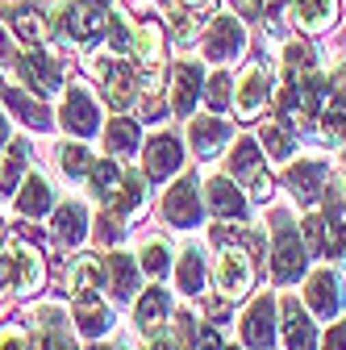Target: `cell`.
I'll return each instance as SVG.
<instances>
[{
	"label": "cell",
	"mask_w": 346,
	"mask_h": 350,
	"mask_svg": "<svg viewBox=\"0 0 346 350\" xmlns=\"http://www.w3.org/2000/svg\"><path fill=\"white\" fill-rule=\"evenodd\" d=\"M196 350H222L217 329H200V334H196Z\"/></svg>",
	"instance_id": "681fc988"
},
{
	"label": "cell",
	"mask_w": 346,
	"mask_h": 350,
	"mask_svg": "<svg viewBox=\"0 0 346 350\" xmlns=\"http://www.w3.org/2000/svg\"><path fill=\"white\" fill-rule=\"evenodd\" d=\"M209 5H213V0H171V9H180V13H192V17H200Z\"/></svg>",
	"instance_id": "c3c4849f"
},
{
	"label": "cell",
	"mask_w": 346,
	"mask_h": 350,
	"mask_svg": "<svg viewBox=\"0 0 346 350\" xmlns=\"http://www.w3.org/2000/svg\"><path fill=\"white\" fill-rule=\"evenodd\" d=\"M204 313H209L213 321H222V317H226V300H204Z\"/></svg>",
	"instance_id": "816d5d0a"
},
{
	"label": "cell",
	"mask_w": 346,
	"mask_h": 350,
	"mask_svg": "<svg viewBox=\"0 0 346 350\" xmlns=\"http://www.w3.org/2000/svg\"><path fill=\"white\" fill-rule=\"evenodd\" d=\"M46 280V267H42V254L25 242V238H9L5 254H0V288L5 292H17V296H29L42 288Z\"/></svg>",
	"instance_id": "6da1fadb"
},
{
	"label": "cell",
	"mask_w": 346,
	"mask_h": 350,
	"mask_svg": "<svg viewBox=\"0 0 346 350\" xmlns=\"http://www.w3.org/2000/svg\"><path fill=\"white\" fill-rule=\"evenodd\" d=\"M217 288H222L226 300L246 296V288H250V254L242 246H222V254H217Z\"/></svg>",
	"instance_id": "8fae6325"
},
{
	"label": "cell",
	"mask_w": 346,
	"mask_h": 350,
	"mask_svg": "<svg viewBox=\"0 0 346 350\" xmlns=\"http://www.w3.org/2000/svg\"><path fill=\"white\" fill-rule=\"evenodd\" d=\"M230 121H217V117H196V121H188V138H192V146H196V154L200 159H213L226 142H230Z\"/></svg>",
	"instance_id": "ac0fdd59"
},
{
	"label": "cell",
	"mask_w": 346,
	"mask_h": 350,
	"mask_svg": "<svg viewBox=\"0 0 346 350\" xmlns=\"http://www.w3.org/2000/svg\"><path fill=\"white\" fill-rule=\"evenodd\" d=\"M96 75H101V88H105V100L113 109H129L138 96V71L134 63H121V59H92L88 63Z\"/></svg>",
	"instance_id": "277c9868"
},
{
	"label": "cell",
	"mask_w": 346,
	"mask_h": 350,
	"mask_svg": "<svg viewBox=\"0 0 346 350\" xmlns=\"http://www.w3.org/2000/svg\"><path fill=\"white\" fill-rule=\"evenodd\" d=\"M234 5H238V17H258V21L276 25L288 9V0H234Z\"/></svg>",
	"instance_id": "74e56055"
},
{
	"label": "cell",
	"mask_w": 346,
	"mask_h": 350,
	"mask_svg": "<svg viewBox=\"0 0 346 350\" xmlns=\"http://www.w3.org/2000/svg\"><path fill=\"white\" fill-rule=\"evenodd\" d=\"M334 13H338V0H292V21L305 33L325 29L334 21Z\"/></svg>",
	"instance_id": "484cf974"
},
{
	"label": "cell",
	"mask_w": 346,
	"mask_h": 350,
	"mask_svg": "<svg viewBox=\"0 0 346 350\" xmlns=\"http://www.w3.org/2000/svg\"><path fill=\"white\" fill-rule=\"evenodd\" d=\"M317 109H321V79H317V71H288L284 92H280L284 121L288 125L309 121V117H317Z\"/></svg>",
	"instance_id": "3957f363"
},
{
	"label": "cell",
	"mask_w": 346,
	"mask_h": 350,
	"mask_svg": "<svg viewBox=\"0 0 346 350\" xmlns=\"http://www.w3.org/2000/svg\"><path fill=\"white\" fill-rule=\"evenodd\" d=\"M167 258H171V250H167L163 242H146V250H142V258H138V267H142L146 275H163V271H167Z\"/></svg>",
	"instance_id": "b9f144b4"
},
{
	"label": "cell",
	"mask_w": 346,
	"mask_h": 350,
	"mask_svg": "<svg viewBox=\"0 0 346 350\" xmlns=\"http://www.w3.org/2000/svg\"><path fill=\"white\" fill-rule=\"evenodd\" d=\"M330 196H334V200H338V208H342V213H346V175H342V184H338V188H334V192H330Z\"/></svg>",
	"instance_id": "f5cc1de1"
},
{
	"label": "cell",
	"mask_w": 346,
	"mask_h": 350,
	"mask_svg": "<svg viewBox=\"0 0 346 350\" xmlns=\"http://www.w3.org/2000/svg\"><path fill=\"white\" fill-rule=\"evenodd\" d=\"M59 167H63V175H71V180H83V175L92 171V154L83 146H59Z\"/></svg>",
	"instance_id": "f35d334b"
},
{
	"label": "cell",
	"mask_w": 346,
	"mask_h": 350,
	"mask_svg": "<svg viewBox=\"0 0 346 350\" xmlns=\"http://www.w3.org/2000/svg\"><path fill=\"white\" fill-rule=\"evenodd\" d=\"M34 329H38V350H75V342L67 338V313L59 304H42L34 313Z\"/></svg>",
	"instance_id": "5bb4252c"
},
{
	"label": "cell",
	"mask_w": 346,
	"mask_h": 350,
	"mask_svg": "<svg viewBox=\"0 0 346 350\" xmlns=\"http://www.w3.org/2000/svg\"><path fill=\"white\" fill-rule=\"evenodd\" d=\"M230 175H234V184H246L254 200H267L271 196V180H267V171H263V154H258V146L250 138H242L230 154Z\"/></svg>",
	"instance_id": "5b68a950"
},
{
	"label": "cell",
	"mask_w": 346,
	"mask_h": 350,
	"mask_svg": "<svg viewBox=\"0 0 346 350\" xmlns=\"http://www.w3.org/2000/svg\"><path fill=\"white\" fill-rule=\"evenodd\" d=\"M163 221L180 226V230H188V226L200 221V192H196L192 175H184V180H176V184L167 188V196H163Z\"/></svg>",
	"instance_id": "9c48e42d"
},
{
	"label": "cell",
	"mask_w": 346,
	"mask_h": 350,
	"mask_svg": "<svg viewBox=\"0 0 346 350\" xmlns=\"http://www.w3.org/2000/svg\"><path fill=\"white\" fill-rule=\"evenodd\" d=\"M109 29V0H75L63 13V33L75 42H92Z\"/></svg>",
	"instance_id": "8992f818"
},
{
	"label": "cell",
	"mask_w": 346,
	"mask_h": 350,
	"mask_svg": "<svg viewBox=\"0 0 346 350\" xmlns=\"http://www.w3.org/2000/svg\"><path fill=\"white\" fill-rule=\"evenodd\" d=\"M5 100H9V109L25 121V125H34V129H46L51 125V113H46V105H38L34 96H25L21 88H5Z\"/></svg>",
	"instance_id": "1f68e13d"
},
{
	"label": "cell",
	"mask_w": 346,
	"mask_h": 350,
	"mask_svg": "<svg viewBox=\"0 0 346 350\" xmlns=\"http://www.w3.org/2000/svg\"><path fill=\"white\" fill-rule=\"evenodd\" d=\"M17 213L21 217H46L51 213V184L42 180V175H29V180L21 184V192H17Z\"/></svg>",
	"instance_id": "f1b7e54d"
},
{
	"label": "cell",
	"mask_w": 346,
	"mask_h": 350,
	"mask_svg": "<svg viewBox=\"0 0 346 350\" xmlns=\"http://www.w3.org/2000/svg\"><path fill=\"white\" fill-rule=\"evenodd\" d=\"M25 163H29V150H25V142H9V154H5V163H0V192H17V180L25 175Z\"/></svg>",
	"instance_id": "e575fe53"
},
{
	"label": "cell",
	"mask_w": 346,
	"mask_h": 350,
	"mask_svg": "<svg viewBox=\"0 0 346 350\" xmlns=\"http://www.w3.org/2000/svg\"><path fill=\"white\" fill-rule=\"evenodd\" d=\"M176 284H180V292H188V296H196V292L204 288V258H200V250H184V254H180Z\"/></svg>",
	"instance_id": "d590c367"
},
{
	"label": "cell",
	"mask_w": 346,
	"mask_h": 350,
	"mask_svg": "<svg viewBox=\"0 0 346 350\" xmlns=\"http://www.w3.org/2000/svg\"><path fill=\"white\" fill-rule=\"evenodd\" d=\"M330 92H334V105H342V109H346V67H338V71H334Z\"/></svg>",
	"instance_id": "bcb514c9"
},
{
	"label": "cell",
	"mask_w": 346,
	"mask_h": 350,
	"mask_svg": "<svg viewBox=\"0 0 346 350\" xmlns=\"http://www.w3.org/2000/svg\"><path fill=\"white\" fill-rule=\"evenodd\" d=\"M271 234H276V246H271V271H276V280L280 284L300 280V271H305V262H309V246H305V238H300V230L292 226L288 213H276Z\"/></svg>",
	"instance_id": "7a4b0ae2"
},
{
	"label": "cell",
	"mask_w": 346,
	"mask_h": 350,
	"mask_svg": "<svg viewBox=\"0 0 346 350\" xmlns=\"http://www.w3.org/2000/svg\"><path fill=\"white\" fill-rule=\"evenodd\" d=\"M159 51H163V29H159V21L142 17L134 25V55H138V63L142 67H155L159 63Z\"/></svg>",
	"instance_id": "f546056e"
},
{
	"label": "cell",
	"mask_w": 346,
	"mask_h": 350,
	"mask_svg": "<svg viewBox=\"0 0 346 350\" xmlns=\"http://www.w3.org/2000/svg\"><path fill=\"white\" fill-rule=\"evenodd\" d=\"M325 175H330V167H325L321 159H305V163L288 167V188H292L300 200H317L321 188H325Z\"/></svg>",
	"instance_id": "44dd1931"
},
{
	"label": "cell",
	"mask_w": 346,
	"mask_h": 350,
	"mask_svg": "<svg viewBox=\"0 0 346 350\" xmlns=\"http://www.w3.org/2000/svg\"><path fill=\"white\" fill-rule=\"evenodd\" d=\"M5 142H9V117L0 113V146H5Z\"/></svg>",
	"instance_id": "db71d44e"
},
{
	"label": "cell",
	"mask_w": 346,
	"mask_h": 350,
	"mask_svg": "<svg viewBox=\"0 0 346 350\" xmlns=\"http://www.w3.org/2000/svg\"><path fill=\"white\" fill-rule=\"evenodd\" d=\"M204 100H209V109H217V113L234 100V92H230V75H226V71H213V75H209V83H204Z\"/></svg>",
	"instance_id": "ab89813d"
},
{
	"label": "cell",
	"mask_w": 346,
	"mask_h": 350,
	"mask_svg": "<svg viewBox=\"0 0 346 350\" xmlns=\"http://www.w3.org/2000/svg\"><path fill=\"white\" fill-rule=\"evenodd\" d=\"M325 350H346V321H334V329L325 334Z\"/></svg>",
	"instance_id": "7dc6e473"
},
{
	"label": "cell",
	"mask_w": 346,
	"mask_h": 350,
	"mask_svg": "<svg viewBox=\"0 0 346 350\" xmlns=\"http://www.w3.org/2000/svg\"><path fill=\"white\" fill-rule=\"evenodd\" d=\"M109 46L113 51H134V21H125L121 13L117 17H109Z\"/></svg>",
	"instance_id": "60d3db41"
},
{
	"label": "cell",
	"mask_w": 346,
	"mask_h": 350,
	"mask_svg": "<svg viewBox=\"0 0 346 350\" xmlns=\"http://www.w3.org/2000/svg\"><path fill=\"white\" fill-rule=\"evenodd\" d=\"M101 271H105V262L96 258H75L71 262V271H67V292L71 300H83V296H101Z\"/></svg>",
	"instance_id": "7402d4cb"
},
{
	"label": "cell",
	"mask_w": 346,
	"mask_h": 350,
	"mask_svg": "<svg viewBox=\"0 0 346 350\" xmlns=\"http://www.w3.org/2000/svg\"><path fill=\"white\" fill-rule=\"evenodd\" d=\"M13 29L29 42V46H34V42H42V38H46V17H42L38 9H29V5H21V9H13Z\"/></svg>",
	"instance_id": "8d00e7d4"
},
{
	"label": "cell",
	"mask_w": 346,
	"mask_h": 350,
	"mask_svg": "<svg viewBox=\"0 0 346 350\" xmlns=\"http://www.w3.org/2000/svg\"><path fill=\"white\" fill-rule=\"evenodd\" d=\"M92 192L109 204L113 196H117V188H121V180H125V171L117 167V159H105V163H92Z\"/></svg>",
	"instance_id": "836d02e7"
},
{
	"label": "cell",
	"mask_w": 346,
	"mask_h": 350,
	"mask_svg": "<svg viewBox=\"0 0 346 350\" xmlns=\"http://www.w3.org/2000/svg\"><path fill=\"white\" fill-rule=\"evenodd\" d=\"M138 142H142V129H138V121H129V117H117L105 129V146H109L113 159H134Z\"/></svg>",
	"instance_id": "83f0119b"
},
{
	"label": "cell",
	"mask_w": 346,
	"mask_h": 350,
	"mask_svg": "<svg viewBox=\"0 0 346 350\" xmlns=\"http://www.w3.org/2000/svg\"><path fill=\"white\" fill-rule=\"evenodd\" d=\"M284 346L288 350H317V334H313V321H309V313L300 309V300L296 296H288L284 300Z\"/></svg>",
	"instance_id": "9a60e30c"
},
{
	"label": "cell",
	"mask_w": 346,
	"mask_h": 350,
	"mask_svg": "<svg viewBox=\"0 0 346 350\" xmlns=\"http://www.w3.org/2000/svg\"><path fill=\"white\" fill-rule=\"evenodd\" d=\"M134 317H138V329H142L146 338L159 334V329H167V317H171V296H167V288H146V292L138 296Z\"/></svg>",
	"instance_id": "ffe728a7"
},
{
	"label": "cell",
	"mask_w": 346,
	"mask_h": 350,
	"mask_svg": "<svg viewBox=\"0 0 346 350\" xmlns=\"http://www.w3.org/2000/svg\"><path fill=\"white\" fill-rule=\"evenodd\" d=\"M184 167V154H180V142L171 134H159L146 142V175L150 180H167V175H176Z\"/></svg>",
	"instance_id": "2e32d148"
},
{
	"label": "cell",
	"mask_w": 346,
	"mask_h": 350,
	"mask_svg": "<svg viewBox=\"0 0 346 350\" xmlns=\"http://www.w3.org/2000/svg\"><path fill=\"white\" fill-rule=\"evenodd\" d=\"M0 350H29V338H25V329H17V325L0 329Z\"/></svg>",
	"instance_id": "f6af8a7d"
},
{
	"label": "cell",
	"mask_w": 346,
	"mask_h": 350,
	"mask_svg": "<svg viewBox=\"0 0 346 350\" xmlns=\"http://www.w3.org/2000/svg\"><path fill=\"white\" fill-rule=\"evenodd\" d=\"M267 96H271V79H267V71L258 67V63L246 67L242 79H238V88H234V109H238V117H242V121L258 117V113H263V105H267Z\"/></svg>",
	"instance_id": "7c38bea8"
},
{
	"label": "cell",
	"mask_w": 346,
	"mask_h": 350,
	"mask_svg": "<svg viewBox=\"0 0 346 350\" xmlns=\"http://www.w3.org/2000/svg\"><path fill=\"white\" fill-rule=\"evenodd\" d=\"M321 134L330 142H346V109L342 105H334V109L321 113Z\"/></svg>",
	"instance_id": "7bdbcfd3"
},
{
	"label": "cell",
	"mask_w": 346,
	"mask_h": 350,
	"mask_svg": "<svg viewBox=\"0 0 346 350\" xmlns=\"http://www.w3.org/2000/svg\"><path fill=\"white\" fill-rule=\"evenodd\" d=\"M263 146H267V154L276 163L292 159L296 154V129L288 121H263Z\"/></svg>",
	"instance_id": "4dcf8cb0"
},
{
	"label": "cell",
	"mask_w": 346,
	"mask_h": 350,
	"mask_svg": "<svg viewBox=\"0 0 346 350\" xmlns=\"http://www.w3.org/2000/svg\"><path fill=\"white\" fill-rule=\"evenodd\" d=\"M204 204H209L213 217H226V221H230V217L238 221V217L246 213V196L238 192L234 180H226V175H222V180H209V184H204Z\"/></svg>",
	"instance_id": "e0dca14e"
},
{
	"label": "cell",
	"mask_w": 346,
	"mask_h": 350,
	"mask_svg": "<svg viewBox=\"0 0 346 350\" xmlns=\"http://www.w3.org/2000/svg\"><path fill=\"white\" fill-rule=\"evenodd\" d=\"M242 51H246V29H242V21L234 13L213 17V25L204 33V55L209 59H238Z\"/></svg>",
	"instance_id": "30bf717a"
},
{
	"label": "cell",
	"mask_w": 346,
	"mask_h": 350,
	"mask_svg": "<svg viewBox=\"0 0 346 350\" xmlns=\"http://www.w3.org/2000/svg\"><path fill=\"white\" fill-rule=\"evenodd\" d=\"M17 71H21V79L34 88L38 96H55L59 88H63V71H59V63H55L46 51H38V46H29V51L17 55Z\"/></svg>",
	"instance_id": "ba28073f"
},
{
	"label": "cell",
	"mask_w": 346,
	"mask_h": 350,
	"mask_svg": "<svg viewBox=\"0 0 346 350\" xmlns=\"http://www.w3.org/2000/svg\"><path fill=\"white\" fill-rule=\"evenodd\" d=\"M55 238L63 246H79L83 238H88V213H83V204H59L55 208Z\"/></svg>",
	"instance_id": "cb8c5ba5"
},
{
	"label": "cell",
	"mask_w": 346,
	"mask_h": 350,
	"mask_svg": "<svg viewBox=\"0 0 346 350\" xmlns=\"http://www.w3.org/2000/svg\"><path fill=\"white\" fill-rule=\"evenodd\" d=\"M142 200H146V180H142V175H134V171H125V180H121L117 196L109 200V208L125 217V213H134V208H142Z\"/></svg>",
	"instance_id": "d6a6232c"
},
{
	"label": "cell",
	"mask_w": 346,
	"mask_h": 350,
	"mask_svg": "<svg viewBox=\"0 0 346 350\" xmlns=\"http://www.w3.org/2000/svg\"><path fill=\"white\" fill-rule=\"evenodd\" d=\"M75 304V325L83 338H101L109 334L113 325V313H109V304H101V296H83V300H71Z\"/></svg>",
	"instance_id": "603a6c76"
},
{
	"label": "cell",
	"mask_w": 346,
	"mask_h": 350,
	"mask_svg": "<svg viewBox=\"0 0 346 350\" xmlns=\"http://www.w3.org/2000/svg\"><path fill=\"white\" fill-rule=\"evenodd\" d=\"M242 342L250 350H271V342H276V300L271 296H258L246 309V317H242Z\"/></svg>",
	"instance_id": "4fadbf2b"
},
{
	"label": "cell",
	"mask_w": 346,
	"mask_h": 350,
	"mask_svg": "<svg viewBox=\"0 0 346 350\" xmlns=\"http://www.w3.org/2000/svg\"><path fill=\"white\" fill-rule=\"evenodd\" d=\"M171 83H176V92H171V105H176V113H192L196 96H200V67L196 63H176V71H171Z\"/></svg>",
	"instance_id": "4316f807"
},
{
	"label": "cell",
	"mask_w": 346,
	"mask_h": 350,
	"mask_svg": "<svg viewBox=\"0 0 346 350\" xmlns=\"http://www.w3.org/2000/svg\"><path fill=\"white\" fill-rule=\"evenodd\" d=\"M121 234H125V226H121V213H113V208H109V213L101 217V226H96V238H101L105 246H113Z\"/></svg>",
	"instance_id": "ee69618b"
},
{
	"label": "cell",
	"mask_w": 346,
	"mask_h": 350,
	"mask_svg": "<svg viewBox=\"0 0 346 350\" xmlns=\"http://www.w3.org/2000/svg\"><path fill=\"white\" fill-rule=\"evenodd\" d=\"M17 59V51H13V42H9V33L0 29V63H13Z\"/></svg>",
	"instance_id": "f907efd6"
},
{
	"label": "cell",
	"mask_w": 346,
	"mask_h": 350,
	"mask_svg": "<svg viewBox=\"0 0 346 350\" xmlns=\"http://www.w3.org/2000/svg\"><path fill=\"white\" fill-rule=\"evenodd\" d=\"M105 271H109V288L117 300H134L138 292V262L129 254H109L105 258Z\"/></svg>",
	"instance_id": "d4e9b609"
},
{
	"label": "cell",
	"mask_w": 346,
	"mask_h": 350,
	"mask_svg": "<svg viewBox=\"0 0 346 350\" xmlns=\"http://www.w3.org/2000/svg\"><path fill=\"white\" fill-rule=\"evenodd\" d=\"M59 121L71 129V134H79V138H92V134H96V129H101V109H96V100L88 96V88H79V83L67 88L63 109H59Z\"/></svg>",
	"instance_id": "52a82bcc"
},
{
	"label": "cell",
	"mask_w": 346,
	"mask_h": 350,
	"mask_svg": "<svg viewBox=\"0 0 346 350\" xmlns=\"http://www.w3.org/2000/svg\"><path fill=\"white\" fill-rule=\"evenodd\" d=\"M305 300H309V309L317 317H334L342 309V292H338V275L334 271H313L309 275V288H305Z\"/></svg>",
	"instance_id": "d6986e66"
}]
</instances>
